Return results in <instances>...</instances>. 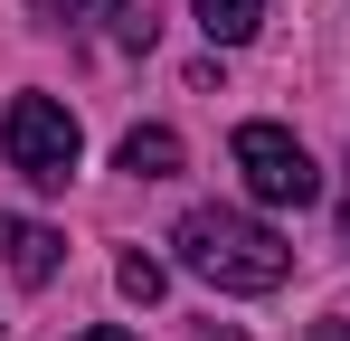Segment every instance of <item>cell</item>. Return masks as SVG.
Wrapping results in <instances>:
<instances>
[{
  "mask_svg": "<svg viewBox=\"0 0 350 341\" xmlns=\"http://www.w3.org/2000/svg\"><path fill=\"white\" fill-rule=\"evenodd\" d=\"M180 266L199 284H218V294H275L293 266V247L275 237L265 218H237V209H189V218L171 227Z\"/></svg>",
  "mask_w": 350,
  "mask_h": 341,
  "instance_id": "6da1fadb",
  "label": "cell"
},
{
  "mask_svg": "<svg viewBox=\"0 0 350 341\" xmlns=\"http://www.w3.org/2000/svg\"><path fill=\"white\" fill-rule=\"evenodd\" d=\"M0 152H10L19 180L66 190V180H76V152H85V133H76V114H66L57 95H10V114H0Z\"/></svg>",
  "mask_w": 350,
  "mask_h": 341,
  "instance_id": "7a4b0ae2",
  "label": "cell"
},
{
  "mask_svg": "<svg viewBox=\"0 0 350 341\" xmlns=\"http://www.w3.org/2000/svg\"><path fill=\"white\" fill-rule=\"evenodd\" d=\"M228 162L246 170V190H256L265 209H312V199H322V170H312V152L293 142L284 123H237Z\"/></svg>",
  "mask_w": 350,
  "mask_h": 341,
  "instance_id": "3957f363",
  "label": "cell"
},
{
  "mask_svg": "<svg viewBox=\"0 0 350 341\" xmlns=\"http://www.w3.org/2000/svg\"><path fill=\"white\" fill-rule=\"evenodd\" d=\"M0 266H10L19 284H48V275L66 266V237H57V227H38V218H10V209H0Z\"/></svg>",
  "mask_w": 350,
  "mask_h": 341,
  "instance_id": "277c9868",
  "label": "cell"
},
{
  "mask_svg": "<svg viewBox=\"0 0 350 341\" xmlns=\"http://www.w3.org/2000/svg\"><path fill=\"white\" fill-rule=\"evenodd\" d=\"M48 19H114L133 48H152V0H38Z\"/></svg>",
  "mask_w": 350,
  "mask_h": 341,
  "instance_id": "5b68a950",
  "label": "cell"
},
{
  "mask_svg": "<svg viewBox=\"0 0 350 341\" xmlns=\"http://www.w3.org/2000/svg\"><path fill=\"white\" fill-rule=\"evenodd\" d=\"M123 170H133V180H171L180 170V133L171 123H133V133H123Z\"/></svg>",
  "mask_w": 350,
  "mask_h": 341,
  "instance_id": "8992f818",
  "label": "cell"
},
{
  "mask_svg": "<svg viewBox=\"0 0 350 341\" xmlns=\"http://www.w3.org/2000/svg\"><path fill=\"white\" fill-rule=\"evenodd\" d=\"M199 10V29L218 38V48H237V38H256V19H265V0H189Z\"/></svg>",
  "mask_w": 350,
  "mask_h": 341,
  "instance_id": "52a82bcc",
  "label": "cell"
},
{
  "mask_svg": "<svg viewBox=\"0 0 350 341\" xmlns=\"http://www.w3.org/2000/svg\"><path fill=\"white\" fill-rule=\"evenodd\" d=\"M114 284L133 294V303H161V284H171V275H161V256H123V266H114Z\"/></svg>",
  "mask_w": 350,
  "mask_h": 341,
  "instance_id": "ba28073f",
  "label": "cell"
},
{
  "mask_svg": "<svg viewBox=\"0 0 350 341\" xmlns=\"http://www.w3.org/2000/svg\"><path fill=\"white\" fill-rule=\"evenodd\" d=\"M303 341H350V323H312V332H303Z\"/></svg>",
  "mask_w": 350,
  "mask_h": 341,
  "instance_id": "9c48e42d",
  "label": "cell"
},
{
  "mask_svg": "<svg viewBox=\"0 0 350 341\" xmlns=\"http://www.w3.org/2000/svg\"><path fill=\"white\" fill-rule=\"evenodd\" d=\"M341 247H350V190H341Z\"/></svg>",
  "mask_w": 350,
  "mask_h": 341,
  "instance_id": "30bf717a",
  "label": "cell"
},
{
  "mask_svg": "<svg viewBox=\"0 0 350 341\" xmlns=\"http://www.w3.org/2000/svg\"><path fill=\"white\" fill-rule=\"evenodd\" d=\"M76 341H133V332H76Z\"/></svg>",
  "mask_w": 350,
  "mask_h": 341,
  "instance_id": "8fae6325",
  "label": "cell"
},
{
  "mask_svg": "<svg viewBox=\"0 0 350 341\" xmlns=\"http://www.w3.org/2000/svg\"><path fill=\"white\" fill-rule=\"evenodd\" d=\"M199 341H237V332H199Z\"/></svg>",
  "mask_w": 350,
  "mask_h": 341,
  "instance_id": "7c38bea8",
  "label": "cell"
}]
</instances>
